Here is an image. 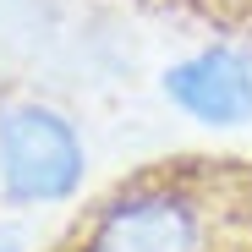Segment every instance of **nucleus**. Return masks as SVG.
Wrapping results in <instances>:
<instances>
[{
	"label": "nucleus",
	"mask_w": 252,
	"mask_h": 252,
	"mask_svg": "<svg viewBox=\"0 0 252 252\" xmlns=\"http://www.w3.org/2000/svg\"><path fill=\"white\" fill-rule=\"evenodd\" d=\"M164 99L197 126H247L252 121V55L236 44H203L164 66Z\"/></svg>",
	"instance_id": "nucleus-3"
},
{
	"label": "nucleus",
	"mask_w": 252,
	"mask_h": 252,
	"mask_svg": "<svg viewBox=\"0 0 252 252\" xmlns=\"http://www.w3.org/2000/svg\"><path fill=\"white\" fill-rule=\"evenodd\" d=\"M0 252H22V241L17 236H0Z\"/></svg>",
	"instance_id": "nucleus-4"
},
{
	"label": "nucleus",
	"mask_w": 252,
	"mask_h": 252,
	"mask_svg": "<svg viewBox=\"0 0 252 252\" xmlns=\"http://www.w3.org/2000/svg\"><path fill=\"white\" fill-rule=\"evenodd\" d=\"M61 252H252V181L148 170L77 220Z\"/></svg>",
	"instance_id": "nucleus-1"
},
{
	"label": "nucleus",
	"mask_w": 252,
	"mask_h": 252,
	"mask_svg": "<svg viewBox=\"0 0 252 252\" xmlns=\"http://www.w3.org/2000/svg\"><path fill=\"white\" fill-rule=\"evenodd\" d=\"M88 176V148L66 110L44 99L0 104V197L11 208H55L77 197Z\"/></svg>",
	"instance_id": "nucleus-2"
}]
</instances>
